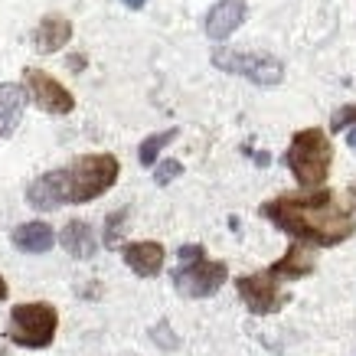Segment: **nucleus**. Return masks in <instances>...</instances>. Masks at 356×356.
<instances>
[{"label": "nucleus", "instance_id": "obj_23", "mask_svg": "<svg viewBox=\"0 0 356 356\" xmlns=\"http://www.w3.org/2000/svg\"><path fill=\"white\" fill-rule=\"evenodd\" d=\"M346 144L356 151V128H346Z\"/></svg>", "mask_w": 356, "mask_h": 356}, {"label": "nucleus", "instance_id": "obj_6", "mask_svg": "<svg viewBox=\"0 0 356 356\" xmlns=\"http://www.w3.org/2000/svg\"><path fill=\"white\" fill-rule=\"evenodd\" d=\"M229 281V268L222 261L200 259L193 265H177L173 271V288L184 298H213Z\"/></svg>", "mask_w": 356, "mask_h": 356}, {"label": "nucleus", "instance_id": "obj_11", "mask_svg": "<svg viewBox=\"0 0 356 356\" xmlns=\"http://www.w3.org/2000/svg\"><path fill=\"white\" fill-rule=\"evenodd\" d=\"M121 259L140 278H157L163 268V245L161 242H128Z\"/></svg>", "mask_w": 356, "mask_h": 356}, {"label": "nucleus", "instance_id": "obj_1", "mask_svg": "<svg viewBox=\"0 0 356 356\" xmlns=\"http://www.w3.org/2000/svg\"><path fill=\"white\" fill-rule=\"evenodd\" d=\"M261 216L275 229L288 232L307 245H340L356 232L353 209L337 203L330 190H317L307 196H278L261 206Z\"/></svg>", "mask_w": 356, "mask_h": 356}, {"label": "nucleus", "instance_id": "obj_13", "mask_svg": "<svg viewBox=\"0 0 356 356\" xmlns=\"http://www.w3.org/2000/svg\"><path fill=\"white\" fill-rule=\"evenodd\" d=\"M72 40V23L65 20L63 13H49L40 20V26L33 30V46H36V53H56V49H63L65 43Z\"/></svg>", "mask_w": 356, "mask_h": 356}, {"label": "nucleus", "instance_id": "obj_10", "mask_svg": "<svg viewBox=\"0 0 356 356\" xmlns=\"http://www.w3.org/2000/svg\"><path fill=\"white\" fill-rule=\"evenodd\" d=\"M314 268H317L314 248L307 245V242H294L268 268V275H275V278H281V281H301V278H307V275H314Z\"/></svg>", "mask_w": 356, "mask_h": 356}, {"label": "nucleus", "instance_id": "obj_18", "mask_svg": "<svg viewBox=\"0 0 356 356\" xmlns=\"http://www.w3.org/2000/svg\"><path fill=\"white\" fill-rule=\"evenodd\" d=\"M131 216L128 206H121V209H115L108 219H105V248H115L118 245V236H121V222Z\"/></svg>", "mask_w": 356, "mask_h": 356}, {"label": "nucleus", "instance_id": "obj_3", "mask_svg": "<svg viewBox=\"0 0 356 356\" xmlns=\"http://www.w3.org/2000/svg\"><path fill=\"white\" fill-rule=\"evenodd\" d=\"M65 170V203H92L108 193L118 180V157L115 154H82Z\"/></svg>", "mask_w": 356, "mask_h": 356}, {"label": "nucleus", "instance_id": "obj_25", "mask_svg": "<svg viewBox=\"0 0 356 356\" xmlns=\"http://www.w3.org/2000/svg\"><path fill=\"white\" fill-rule=\"evenodd\" d=\"M350 209H353V216H356V184L350 186Z\"/></svg>", "mask_w": 356, "mask_h": 356}, {"label": "nucleus", "instance_id": "obj_5", "mask_svg": "<svg viewBox=\"0 0 356 356\" xmlns=\"http://www.w3.org/2000/svg\"><path fill=\"white\" fill-rule=\"evenodd\" d=\"M213 65L232 76H245L255 86H278L284 79V65L275 56H261V53H236V49H216L213 53Z\"/></svg>", "mask_w": 356, "mask_h": 356}, {"label": "nucleus", "instance_id": "obj_19", "mask_svg": "<svg viewBox=\"0 0 356 356\" xmlns=\"http://www.w3.org/2000/svg\"><path fill=\"white\" fill-rule=\"evenodd\" d=\"M151 340L157 346H163V350H177V346H180V337L173 334V327L167 324V321H161V324L151 327Z\"/></svg>", "mask_w": 356, "mask_h": 356}, {"label": "nucleus", "instance_id": "obj_26", "mask_svg": "<svg viewBox=\"0 0 356 356\" xmlns=\"http://www.w3.org/2000/svg\"><path fill=\"white\" fill-rule=\"evenodd\" d=\"M7 294H10V288H7V281L0 278V301H3V298H7Z\"/></svg>", "mask_w": 356, "mask_h": 356}, {"label": "nucleus", "instance_id": "obj_4", "mask_svg": "<svg viewBox=\"0 0 356 356\" xmlns=\"http://www.w3.org/2000/svg\"><path fill=\"white\" fill-rule=\"evenodd\" d=\"M56 327H59V314H56L53 304H46V301L17 304L10 311L7 337L17 346H26V350H46V346L53 343Z\"/></svg>", "mask_w": 356, "mask_h": 356}, {"label": "nucleus", "instance_id": "obj_15", "mask_svg": "<svg viewBox=\"0 0 356 356\" xmlns=\"http://www.w3.org/2000/svg\"><path fill=\"white\" fill-rule=\"evenodd\" d=\"M13 245L20 248V252H26V255H43V252H49L56 242L53 236V226H46V222H23V226L13 229Z\"/></svg>", "mask_w": 356, "mask_h": 356}, {"label": "nucleus", "instance_id": "obj_8", "mask_svg": "<svg viewBox=\"0 0 356 356\" xmlns=\"http://www.w3.org/2000/svg\"><path fill=\"white\" fill-rule=\"evenodd\" d=\"M23 86L36 102V108H43L46 115H69L76 108L72 92L63 82H56L49 72H43V69H23Z\"/></svg>", "mask_w": 356, "mask_h": 356}, {"label": "nucleus", "instance_id": "obj_16", "mask_svg": "<svg viewBox=\"0 0 356 356\" xmlns=\"http://www.w3.org/2000/svg\"><path fill=\"white\" fill-rule=\"evenodd\" d=\"M59 242H63V248L72 255V259H92L95 255V232H92V226L88 222H79V219H72V222H65L63 236H59Z\"/></svg>", "mask_w": 356, "mask_h": 356}, {"label": "nucleus", "instance_id": "obj_14", "mask_svg": "<svg viewBox=\"0 0 356 356\" xmlns=\"http://www.w3.org/2000/svg\"><path fill=\"white\" fill-rule=\"evenodd\" d=\"M23 105H26V92L13 82H3L0 86V140L17 131L23 118Z\"/></svg>", "mask_w": 356, "mask_h": 356}, {"label": "nucleus", "instance_id": "obj_24", "mask_svg": "<svg viewBox=\"0 0 356 356\" xmlns=\"http://www.w3.org/2000/svg\"><path fill=\"white\" fill-rule=\"evenodd\" d=\"M121 3H124V7H131V10H140V7H144V0H121Z\"/></svg>", "mask_w": 356, "mask_h": 356}, {"label": "nucleus", "instance_id": "obj_21", "mask_svg": "<svg viewBox=\"0 0 356 356\" xmlns=\"http://www.w3.org/2000/svg\"><path fill=\"white\" fill-rule=\"evenodd\" d=\"M346 128H356V105L337 108L334 118H330V131H346Z\"/></svg>", "mask_w": 356, "mask_h": 356}, {"label": "nucleus", "instance_id": "obj_7", "mask_svg": "<svg viewBox=\"0 0 356 356\" xmlns=\"http://www.w3.org/2000/svg\"><path fill=\"white\" fill-rule=\"evenodd\" d=\"M236 291H238V298H242V304H245L255 317L275 314V311H281V307L288 304V291H281L278 278L268 275V271L236 278Z\"/></svg>", "mask_w": 356, "mask_h": 356}, {"label": "nucleus", "instance_id": "obj_17", "mask_svg": "<svg viewBox=\"0 0 356 356\" xmlns=\"http://www.w3.org/2000/svg\"><path fill=\"white\" fill-rule=\"evenodd\" d=\"M177 134H180L177 128H167V131H161V134H151V138L140 144V151H138L140 163H144V167H154V163H157V154H161L167 144H173Z\"/></svg>", "mask_w": 356, "mask_h": 356}, {"label": "nucleus", "instance_id": "obj_20", "mask_svg": "<svg viewBox=\"0 0 356 356\" xmlns=\"http://www.w3.org/2000/svg\"><path fill=\"white\" fill-rule=\"evenodd\" d=\"M180 173H184V163H180V161H161V163H157V170H154V184L167 186V184H173Z\"/></svg>", "mask_w": 356, "mask_h": 356}, {"label": "nucleus", "instance_id": "obj_12", "mask_svg": "<svg viewBox=\"0 0 356 356\" xmlns=\"http://www.w3.org/2000/svg\"><path fill=\"white\" fill-rule=\"evenodd\" d=\"M245 20V0H219L206 17V33L209 40H226Z\"/></svg>", "mask_w": 356, "mask_h": 356}, {"label": "nucleus", "instance_id": "obj_9", "mask_svg": "<svg viewBox=\"0 0 356 356\" xmlns=\"http://www.w3.org/2000/svg\"><path fill=\"white\" fill-rule=\"evenodd\" d=\"M26 203L40 213H53L59 206H65V170H49L40 173L30 186H26Z\"/></svg>", "mask_w": 356, "mask_h": 356}, {"label": "nucleus", "instance_id": "obj_2", "mask_svg": "<svg viewBox=\"0 0 356 356\" xmlns=\"http://www.w3.org/2000/svg\"><path fill=\"white\" fill-rule=\"evenodd\" d=\"M284 163L291 167L294 180L304 186V190H317V186L327 180L330 173V163H334V147L321 128H304L291 138V147L284 154Z\"/></svg>", "mask_w": 356, "mask_h": 356}, {"label": "nucleus", "instance_id": "obj_22", "mask_svg": "<svg viewBox=\"0 0 356 356\" xmlns=\"http://www.w3.org/2000/svg\"><path fill=\"white\" fill-rule=\"evenodd\" d=\"M177 259H180V265H193V261L206 259V252H203V245H184L177 252Z\"/></svg>", "mask_w": 356, "mask_h": 356}]
</instances>
